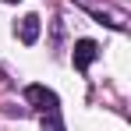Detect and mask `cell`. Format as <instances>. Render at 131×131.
<instances>
[{
	"mask_svg": "<svg viewBox=\"0 0 131 131\" xmlns=\"http://www.w3.org/2000/svg\"><path fill=\"white\" fill-rule=\"evenodd\" d=\"M43 131H64V121H60V113H57V110L43 113Z\"/></svg>",
	"mask_w": 131,
	"mask_h": 131,
	"instance_id": "cell-4",
	"label": "cell"
},
{
	"mask_svg": "<svg viewBox=\"0 0 131 131\" xmlns=\"http://www.w3.org/2000/svg\"><path fill=\"white\" fill-rule=\"evenodd\" d=\"M96 57H99V46L92 43V39H78V43H74V53H71V60H74V67H78V71H85V67L92 64Z\"/></svg>",
	"mask_w": 131,
	"mask_h": 131,
	"instance_id": "cell-2",
	"label": "cell"
},
{
	"mask_svg": "<svg viewBox=\"0 0 131 131\" xmlns=\"http://www.w3.org/2000/svg\"><path fill=\"white\" fill-rule=\"evenodd\" d=\"M4 4H18V0H4Z\"/></svg>",
	"mask_w": 131,
	"mask_h": 131,
	"instance_id": "cell-5",
	"label": "cell"
},
{
	"mask_svg": "<svg viewBox=\"0 0 131 131\" xmlns=\"http://www.w3.org/2000/svg\"><path fill=\"white\" fill-rule=\"evenodd\" d=\"M25 99L32 103V106L39 110V113H50V110H60V99H57V92L46 85H28L25 89Z\"/></svg>",
	"mask_w": 131,
	"mask_h": 131,
	"instance_id": "cell-1",
	"label": "cell"
},
{
	"mask_svg": "<svg viewBox=\"0 0 131 131\" xmlns=\"http://www.w3.org/2000/svg\"><path fill=\"white\" fill-rule=\"evenodd\" d=\"M14 32H18L21 43H36V39H39V18H36V14H25L21 21L14 25Z\"/></svg>",
	"mask_w": 131,
	"mask_h": 131,
	"instance_id": "cell-3",
	"label": "cell"
}]
</instances>
